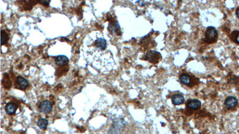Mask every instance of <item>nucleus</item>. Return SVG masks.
Segmentation results:
<instances>
[{
    "label": "nucleus",
    "mask_w": 239,
    "mask_h": 134,
    "mask_svg": "<svg viewBox=\"0 0 239 134\" xmlns=\"http://www.w3.org/2000/svg\"><path fill=\"white\" fill-rule=\"evenodd\" d=\"M124 122L121 119H117L110 128L109 134H120L124 128Z\"/></svg>",
    "instance_id": "nucleus-1"
},
{
    "label": "nucleus",
    "mask_w": 239,
    "mask_h": 134,
    "mask_svg": "<svg viewBox=\"0 0 239 134\" xmlns=\"http://www.w3.org/2000/svg\"><path fill=\"white\" fill-rule=\"evenodd\" d=\"M218 37V31L212 26L208 27L205 32V38L209 43H212L216 41Z\"/></svg>",
    "instance_id": "nucleus-2"
},
{
    "label": "nucleus",
    "mask_w": 239,
    "mask_h": 134,
    "mask_svg": "<svg viewBox=\"0 0 239 134\" xmlns=\"http://www.w3.org/2000/svg\"><path fill=\"white\" fill-rule=\"evenodd\" d=\"M52 107H53V106H52V103L48 100L42 101V102L40 103L39 106L40 111L41 113H46V114L49 113L52 111Z\"/></svg>",
    "instance_id": "nucleus-3"
},
{
    "label": "nucleus",
    "mask_w": 239,
    "mask_h": 134,
    "mask_svg": "<svg viewBox=\"0 0 239 134\" xmlns=\"http://www.w3.org/2000/svg\"><path fill=\"white\" fill-rule=\"evenodd\" d=\"M224 104L227 108H233L237 106L238 104V100L235 97L229 96L226 98Z\"/></svg>",
    "instance_id": "nucleus-4"
},
{
    "label": "nucleus",
    "mask_w": 239,
    "mask_h": 134,
    "mask_svg": "<svg viewBox=\"0 0 239 134\" xmlns=\"http://www.w3.org/2000/svg\"><path fill=\"white\" fill-rule=\"evenodd\" d=\"M159 56H161L160 54L154 51H149L146 54L147 60L153 63H156L159 61Z\"/></svg>",
    "instance_id": "nucleus-5"
},
{
    "label": "nucleus",
    "mask_w": 239,
    "mask_h": 134,
    "mask_svg": "<svg viewBox=\"0 0 239 134\" xmlns=\"http://www.w3.org/2000/svg\"><path fill=\"white\" fill-rule=\"evenodd\" d=\"M172 101V103L174 105H175V106L180 105V104H182L184 103V97L182 94H175L174 95H173Z\"/></svg>",
    "instance_id": "nucleus-6"
},
{
    "label": "nucleus",
    "mask_w": 239,
    "mask_h": 134,
    "mask_svg": "<svg viewBox=\"0 0 239 134\" xmlns=\"http://www.w3.org/2000/svg\"><path fill=\"white\" fill-rule=\"evenodd\" d=\"M16 82L18 84V85L20 86V88L22 90H25L29 85V82L28 80L20 76L17 77Z\"/></svg>",
    "instance_id": "nucleus-7"
},
{
    "label": "nucleus",
    "mask_w": 239,
    "mask_h": 134,
    "mask_svg": "<svg viewBox=\"0 0 239 134\" xmlns=\"http://www.w3.org/2000/svg\"><path fill=\"white\" fill-rule=\"evenodd\" d=\"M68 62L69 59L65 55H59L55 59V63L59 66L66 65Z\"/></svg>",
    "instance_id": "nucleus-8"
},
{
    "label": "nucleus",
    "mask_w": 239,
    "mask_h": 134,
    "mask_svg": "<svg viewBox=\"0 0 239 134\" xmlns=\"http://www.w3.org/2000/svg\"><path fill=\"white\" fill-rule=\"evenodd\" d=\"M18 106L13 103H9L6 106V111L9 115H12L16 111Z\"/></svg>",
    "instance_id": "nucleus-9"
},
{
    "label": "nucleus",
    "mask_w": 239,
    "mask_h": 134,
    "mask_svg": "<svg viewBox=\"0 0 239 134\" xmlns=\"http://www.w3.org/2000/svg\"><path fill=\"white\" fill-rule=\"evenodd\" d=\"M201 103L198 100H189L186 106L189 108L194 110H197L201 107Z\"/></svg>",
    "instance_id": "nucleus-10"
},
{
    "label": "nucleus",
    "mask_w": 239,
    "mask_h": 134,
    "mask_svg": "<svg viewBox=\"0 0 239 134\" xmlns=\"http://www.w3.org/2000/svg\"><path fill=\"white\" fill-rule=\"evenodd\" d=\"M179 80L183 84L189 85L191 83V77L187 74H182L179 77Z\"/></svg>",
    "instance_id": "nucleus-11"
},
{
    "label": "nucleus",
    "mask_w": 239,
    "mask_h": 134,
    "mask_svg": "<svg viewBox=\"0 0 239 134\" xmlns=\"http://www.w3.org/2000/svg\"><path fill=\"white\" fill-rule=\"evenodd\" d=\"M48 124L49 122L46 119H40L37 122L38 126L42 130H46L47 129Z\"/></svg>",
    "instance_id": "nucleus-12"
},
{
    "label": "nucleus",
    "mask_w": 239,
    "mask_h": 134,
    "mask_svg": "<svg viewBox=\"0 0 239 134\" xmlns=\"http://www.w3.org/2000/svg\"><path fill=\"white\" fill-rule=\"evenodd\" d=\"M1 36V45H4L9 40V35L4 30H2Z\"/></svg>",
    "instance_id": "nucleus-13"
},
{
    "label": "nucleus",
    "mask_w": 239,
    "mask_h": 134,
    "mask_svg": "<svg viewBox=\"0 0 239 134\" xmlns=\"http://www.w3.org/2000/svg\"><path fill=\"white\" fill-rule=\"evenodd\" d=\"M231 37L233 38V40L236 42L237 44H239V31L238 30L233 31L231 34Z\"/></svg>",
    "instance_id": "nucleus-14"
},
{
    "label": "nucleus",
    "mask_w": 239,
    "mask_h": 134,
    "mask_svg": "<svg viewBox=\"0 0 239 134\" xmlns=\"http://www.w3.org/2000/svg\"><path fill=\"white\" fill-rule=\"evenodd\" d=\"M40 2L46 6H49V1H41Z\"/></svg>",
    "instance_id": "nucleus-15"
},
{
    "label": "nucleus",
    "mask_w": 239,
    "mask_h": 134,
    "mask_svg": "<svg viewBox=\"0 0 239 134\" xmlns=\"http://www.w3.org/2000/svg\"><path fill=\"white\" fill-rule=\"evenodd\" d=\"M236 16L239 19V7H238L236 9Z\"/></svg>",
    "instance_id": "nucleus-16"
}]
</instances>
